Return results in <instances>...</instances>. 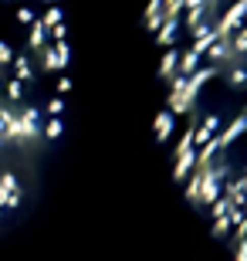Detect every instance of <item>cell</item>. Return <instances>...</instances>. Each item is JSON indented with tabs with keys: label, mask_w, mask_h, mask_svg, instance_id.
Here are the masks:
<instances>
[{
	"label": "cell",
	"mask_w": 247,
	"mask_h": 261,
	"mask_svg": "<svg viewBox=\"0 0 247 261\" xmlns=\"http://www.w3.org/2000/svg\"><path fill=\"white\" fill-rule=\"evenodd\" d=\"M68 106L61 0H0V227L54 153Z\"/></svg>",
	"instance_id": "2"
},
{
	"label": "cell",
	"mask_w": 247,
	"mask_h": 261,
	"mask_svg": "<svg viewBox=\"0 0 247 261\" xmlns=\"http://www.w3.org/2000/svg\"><path fill=\"white\" fill-rule=\"evenodd\" d=\"M159 139L230 261H247V0H152Z\"/></svg>",
	"instance_id": "1"
}]
</instances>
